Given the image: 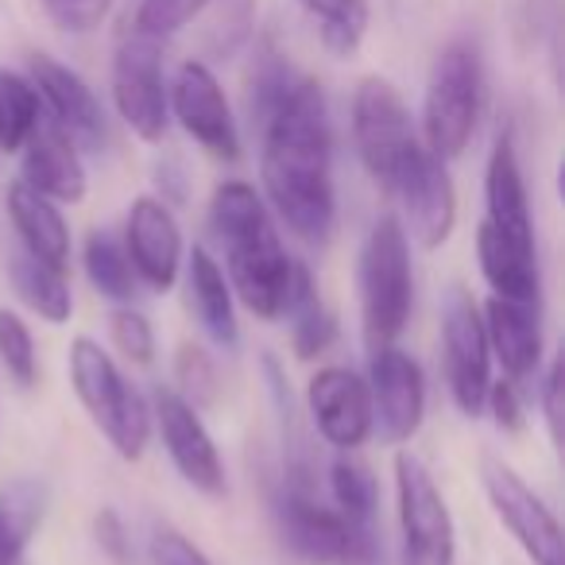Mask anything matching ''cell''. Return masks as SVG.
<instances>
[{
	"instance_id": "6da1fadb",
	"label": "cell",
	"mask_w": 565,
	"mask_h": 565,
	"mask_svg": "<svg viewBox=\"0 0 565 565\" xmlns=\"http://www.w3.org/2000/svg\"><path fill=\"white\" fill-rule=\"evenodd\" d=\"M259 179L264 202L302 244H326L338 221L333 190V128L326 89L315 78H295L282 102L259 125Z\"/></svg>"
},
{
	"instance_id": "7a4b0ae2",
	"label": "cell",
	"mask_w": 565,
	"mask_h": 565,
	"mask_svg": "<svg viewBox=\"0 0 565 565\" xmlns=\"http://www.w3.org/2000/svg\"><path fill=\"white\" fill-rule=\"evenodd\" d=\"M210 225L225 248V279L233 299H241L264 322L282 318L295 259L282 248L264 194L244 179L221 182L210 198Z\"/></svg>"
},
{
	"instance_id": "3957f363",
	"label": "cell",
	"mask_w": 565,
	"mask_h": 565,
	"mask_svg": "<svg viewBox=\"0 0 565 565\" xmlns=\"http://www.w3.org/2000/svg\"><path fill=\"white\" fill-rule=\"evenodd\" d=\"M356 291H361V326L369 349L395 345L415 307V267H411L407 228L392 213L380 217L364 236Z\"/></svg>"
},
{
	"instance_id": "277c9868",
	"label": "cell",
	"mask_w": 565,
	"mask_h": 565,
	"mask_svg": "<svg viewBox=\"0 0 565 565\" xmlns=\"http://www.w3.org/2000/svg\"><path fill=\"white\" fill-rule=\"evenodd\" d=\"M71 387L117 457L140 461L151 441V407L94 338L71 341Z\"/></svg>"
},
{
	"instance_id": "5b68a950",
	"label": "cell",
	"mask_w": 565,
	"mask_h": 565,
	"mask_svg": "<svg viewBox=\"0 0 565 565\" xmlns=\"http://www.w3.org/2000/svg\"><path fill=\"white\" fill-rule=\"evenodd\" d=\"M480 105H484V66L472 43L454 40L434 58L430 82L423 97V143L441 159L465 156L472 132L480 125Z\"/></svg>"
},
{
	"instance_id": "8992f818",
	"label": "cell",
	"mask_w": 565,
	"mask_h": 565,
	"mask_svg": "<svg viewBox=\"0 0 565 565\" xmlns=\"http://www.w3.org/2000/svg\"><path fill=\"white\" fill-rule=\"evenodd\" d=\"M353 143L369 179L387 194L411 167V159L426 148L403 94L380 74L361 78L353 89Z\"/></svg>"
},
{
	"instance_id": "52a82bcc",
	"label": "cell",
	"mask_w": 565,
	"mask_h": 565,
	"mask_svg": "<svg viewBox=\"0 0 565 565\" xmlns=\"http://www.w3.org/2000/svg\"><path fill=\"white\" fill-rule=\"evenodd\" d=\"M279 534L307 565H372L380 554L376 526H361L338 508L315 500L307 484H287L275 500Z\"/></svg>"
},
{
	"instance_id": "ba28073f",
	"label": "cell",
	"mask_w": 565,
	"mask_h": 565,
	"mask_svg": "<svg viewBox=\"0 0 565 565\" xmlns=\"http://www.w3.org/2000/svg\"><path fill=\"white\" fill-rule=\"evenodd\" d=\"M395 503H399L403 565H454V515L430 469L415 454L395 457Z\"/></svg>"
},
{
	"instance_id": "9c48e42d",
	"label": "cell",
	"mask_w": 565,
	"mask_h": 565,
	"mask_svg": "<svg viewBox=\"0 0 565 565\" xmlns=\"http://www.w3.org/2000/svg\"><path fill=\"white\" fill-rule=\"evenodd\" d=\"M113 105L117 117L140 136L143 143H159L171 125L167 109V78H163V40L128 28L113 55Z\"/></svg>"
},
{
	"instance_id": "30bf717a",
	"label": "cell",
	"mask_w": 565,
	"mask_h": 565,
	"mask_svg": "<svg viewBox=\"0 0 565 565\" xmlns=\"http://www.w3.org/2000/svg\"><path fill=\"white\" fill-rule=\"evenodd\" d=\"M441 361H446V384L457 411L469 418L484 415L488 387H492V349H488L480 307L461 287H454L441 302Z\"/></svg>"
},
{
	"instance_id": "8fae6325",
	"label": "cell",
	"mask_w": 565,
	"mask_h": 565,
	"mask_svg": "<svg viewBox=\"0 0 565 565\" xmlns=\"http://www.w3.org/2000/svg\"><path fill=\"white\" fill-rule=\"evenodd\" d=\"M167 109L179 120L182 132L213 159H225V163L241 159V132H236L233 105H228L217 74L202 58H186L174 71V82L167 86Z\"/></svg>"
},
{
	"instance_id": "7c38bea8",
	"label": "cell",
	"mask_w": 565,
	"mask_h": 565,
	"mask_svg": "<svg viewBox=\"0 0 565 565\" xmlns=\"http://www.w3.org/2000/svg\"><path fill=\"white\" fill-rule=\"evenodd\" d=\"M369 395H372V434L384 446H403L423 430L426 418V376L423 364L399 345L372 349L369 364Z\"/></svg>"
},
{
	"instance_id": "4fadbf2b",
	"label": "cell",
	"mask_w": 565,
	"mask_h": 565,
	"mask_svg": "<svg viewBox=\"0 0 565 565\" xmlns=\"http://www.w3.org/2000/svg\"><path fill=\"white\" fill-rule=\"evenodd\" d=\"M484 492L500 523L534 565H565V539L554 508L511 465L484 461Z\"/></svg>"
},
{
	"instance_id": "5bb4252c",
	"label": "cell",
	"mask_w": 565,
	"mask_h": 565,
	"mask_svg": "<svg viewBox=\"0 0 565 565\" xmlns=\"http://www.w3.org/2000/svg\"><path fill=\"white\" fill-rule=\"evenodd\" d=\"M151 426H156L159 438H163V449L174 469H179V477L186 480L194 492H202V495L228 492L225 461H221L217 441L205 430L198 407H190L179 392H159L156 407H151Z\"/></svg>"
},
{
	"instance_id": "9a60e30c",
	"label": "cell",
	"mask_w": 565,
	"mask_h": 565,
	"mask_svg": "<svg viewBox=\"0 0 565 565\" xmlns=\"http://www.w3.org/2000/svg\"><path fill=\"white\" fill-rule=\"evenodd\" d=\"M28 78H32L35 94H40L43 117L55 120L82 151H102L109 143L105 109L78 71H71V66L51 55H32L28 58Z\"/></svg>"
},
{
	"instance_id": "2e32d148",
	"label": "cell",
	"mask_w": 565,
	"mask_h": 565,
	"mask_svg": "<svg viewBox=\"0 0 565 565\" xmlns=\"http://www.w3.org/2000/svg\"><path fill=\"white\" fill-rule=\"evenodd\" d=\"M125 252L143 287L163 295L179 282L186 244H182V228L163 198L143 194L132 202L125 221Z\"/></svg>"
},
{
	"instance_id": "e0dca14e",
	"label": "cell",
	"mask_w": 565,
	"mask_h": 565,
	"mask_svg": "<svg viewBox=\"0 0 565 565\" xmlns=\"http://www.w3.org/2000/svg\"><path fill=\"white\" fill-rule=\"evenodd\" d=\"M307 407L318 434L330 441L338 454H353L372 438V395L369 380L353 369H318L307 384Z\"/></svg>"
},
{
	"instance_id": "ac0fdd59",
	"label": "cell",
	"mask_w": 565,
	"mask_h": 565,
	"mask_svg": "<svg viewBox=\"0 0 565 565\" xmlns=\"http://www.w3.org/2000/svg\"><path fill=\"white\" fill-rule=\"evenodd\" d=\"M392 198L403 205L407 228L423 248H441L457 225V190L449 179V167L423 148L411 159L407 171L395 179Z\"/></svg>"
},
{
	"instance_id": "d6986e66",
	"label": "cell",
	"mask_w": 565,
	"mask_h": 565,
	"mask_svg": "<svg viewBox=\"0 0 565 565\" xmlns=\"http://www.w3.org/2000/svg\"><path fill=\"white\" fill-rule=\"evenodd\" d=\"M24 167L20 179L43 198L58 205H78L89 190V174L82 167V148L55 125V120L40 117L35 132L24 140Z\"/></svg>"
},
{
	"instance_id": "ffe728a7",
	"label": "cell",
	"mask_w": 565,
	"mask_h": 565,
	"mask_svg": "<svg viewBox=\"0 0 565 565\" xmlns=\"http://www.w3.org/2000/svg\"><path fill=\"white\" fill-rule=\"evenodd\" d=\"M484 225L495 228L503 241L519 244V248H534V217H531V202H526L523 167H519V151L511 132L495 136L492 156H488Z\"/></svg>"
},
{
	"instance_id": "44dd1931",
	"label": "cell",
	"mask_w": 565,
	"mask_h": 565,
	"mask_svg": "<svg viewBox=\"0 0 565 565\" xmlns=\"http://www.w3.org/2000/svg\"><path fill=\"white\" fill-rule=\"evenodd\" d=\"M488 333L492 361L503 364L508 380H526L542 364V302H515V299H492L480 307Z\"/></svg>"
},
{
	"instance_id": "7402d4cb",
	"label": "cell",
	"mask_w": 565,
	"mask_h": 565,
	"mask_svg": "<svg viewBox=\"0 0 565 565\" xmlns=\"http://www.w3.org/2000/svg\"><path fill=\"white\" fill-rule=\"evenodd\" d=\"M4 205H9V217L28 256L66 271V264H71V225H66L58 202H51L40 190L28 186L24 179H17L4 194Z\"/></svg>"
},
{
	"instance_id": "603a6c76",
	"label": "cell",
	"mask_w": 565,
	"mask_h": 565,
	"mask_svg": "<svg viewBox=\"0 0 565 565\" xmlns=\"http://www.w3.org/2000/svg\"><path fill=\"white\" fill-rule=\"evenodd\" d=\"M186 295H190V310L202 322L205 338L221 349H233L241 330H236V307H233V287H228L221 264L210 256L205 248H194L186 259Z\"/></svg>"
},
{
	"instance_id": "cb8c5ba5",
	"label": "cell",
	"mask_w": 565,
	"mask_h": 565,
	"mask_svg": "<svg viewBox=\"0 0 565 565\" xmlns=\"http://www.w3.org/2000/svg\"><path fill=\"white\" fill-rule=\"evenodd\" d=\"M477 259L480 275L492 287V295L515 302H542V275H539V248H519L503 241L495 228L480 221L477 228Z\"/></svg>"
},
{
	"instance_id": "d4e9b609",
	"label": "cell",
	"mask_w": 565,
	"mask_h": 565,
	"mask_svg": "<svg viewBox=\"0 0 565 565\" xmlns=\"http://www.w3.org/2000/svg\"><path fill=\"white\" fill-rule=\"evenodd\" d=\"M9 279H12V291H17V299L24 302L32 315H40L47 326L71 322L74 291H71V279H66L63 267L43 264V259L28 256V252L20 248L17 256H12V264H9Z\"/></svg>"
},
{
	"instance_id": "484cf974",
	"label": "cell",
	"mask_w": 565,
	"mask_h": 565,
	"mask_svg": "<svg viewBox=\"0 0 565 565\" xmlns=\"http://www.w3.org/2000/svg\"><path fill=\"white\" fill-rule=\"evenodd\" d=\"M47 511V488L24 477L0 488V565H20Z\"/></svg>"
},
{
	"instance_id": "4316f807",
	"label": "cell",
	"mask_w": 565,
	"mask_h": 565,
	"mask_svg": "<svg viewBox=\"0 0 565 565\" xmlns=\"http://www.w3.org/2000/svg\"><path fill=\"white\" fill-rule=\"evenodd\" d=\"M82 264H86V279L94 282V291L102 295V299L117 302V307L136 299L140 279H136L132 264H128V252L120 236L105 233V228H94V233L86 236Z\"/></svg>"
},
{
	"instance_id": "83f0119b",
	"label": "cell",
	"mask_w": 565,
	"mask_h": 565,
	"mask_svg": "<svg viewBox=\"0 0 565 565\" xmlns=\"http://www.w3.org/2000/svg\"><path fill=\"white\" fill-rule=\"evenodd\" d=\"M330 55L349 58L369 35V0H299Z\"/></svg>"
},
{
	"instance_id": "f1b7e54d",
	"label": "cell",
	"mask_w": 565,
	"mask_h": 565,
	"mask_svg": "<svg viewBox=\"0 0 565 565\" xmlns=\"http://www.w3.org/2000/svg\"><path fill=\"white\" fill-rule=\"evenodd\" d=\"M43 117L32 78L0 66V151H20Z\"/></svg>"
},
{
	"instance_id": "f546056e",
	"label": "cell",
	"mask_w": 565,
	"mask_h": 565,
	"mask_svg": "<svg viewBox=\"0 0 565 565\" xmlns=\"http://www.w3.org/2000/svg\"><path fill=\"white\" fill-rule=\"evenodd\" d=\"M330 495H333V508L345 519H353L361 526H376V503H380L376 477L353 454H341L330 465Z\"/></svg>"
},
{
	"instance_id": "4dcf8cb0",
	"label": "cell",
	"mask_w": 565,
	"mask_h": 565,
	"mask_svg": "<svg viewBox=\"0 0 565 565\" xmlns=\"http://www.w3.org/2000/svg\"><path fill=\"white\" fill-rule=\"evenodd\" d=\"M299 74L291 71V63L271 47V43H259L256 55H252V71H248V113L256 125H264L267 113L282 102V94L295 86Z\"/></svg>"
},
{
	"instance_id": "1f68e13d",
	"label": "cell",
	"mask_w": 565,
	"mask_h": 565,
	"mask_svg": "<svg viewBox=\"0 0 565 565\" xmlns=\"http://www.w3.org/2000/svg\"><path fill=\"white\" fill-rule=\"evenodd\" d=\"M0 364L20 387H32L40 380V353H35L32 330L24 318L4 307H0Z\"/></svg>"
},
{
	"instance_id": "d6a6232c",
	"label": "cell",
	"mask_w": 565,
	"mask_h": 565,
	"mask_svg": "<svg viewBox=\"0 0 565 565\" xmlns=\"http://www.w3.org/2000/svg\"><path fill=\"white\" fill-rule=\"evenodd\" d=\"M287 318H291V345L299 361H315V356H322L326 349L338 341V322H333V315L326 310L322 295L302 302V307L291 310Z\"/></svg>"
},
{
	"instance_id": "836d02e7",
	"label": "cell",
	"mask_w": 565,
	"mask_h": 565,
	"mask_svg": "<svg viewBox=\"0 0 565 565\" xmlns=\"http://www.w3.org/2000/svg\"><path fill=\"white\" fill-rule=\"evenodd\" d=\"M210 4L213 0H140L132 28L151 40H171L174 32L194 24Z\"/></svg>"
},
{
	"instance_id": "e575fe53",
	"label": "cell",
	"mask_w": 565,
	"mask_h": 565,
	"mask_svg": "<svg viewBox=\"0 0 565 565\" xmlns=\"http://www.w3.org/2000/svg\"><path fill=\"white\" fill-rule=\"evenodd\" d=\"M174 380H179V395L190 407H210L217 399V369H213L210 353L202 345H182L174 356Z\"/></svg>"
},
{
	"instance_id": "d590c367",
	"label": "cell",
	"mask_w": 565,
	"mask_h": 565,
	"mask_svg": "<svg viewBox=\"0 0 565 565\" xmlns=\"http://www.w3.org/2000/svg\"><path fill=\"white\" fill-rule=\"evenodd\" d=\"M109 338L132 364L156 361V330H151L148 315H140L132 302H125V307H117L109 315Z\"/></svg>"
},
{
	"instance_id": "8d00e7d4",
	"label": "cell",
	"mask_w": 565,
	"mask_h": 565,
	"mask_svg": "<svg viewBox=\"0 0 565 565\" xmlns=\"http://www.w3.org/2000/svg\"><path fill=\"white\" fill-rule=\"evenodd\" d=\"M51 24L66 35H89L105 24L113 12V0H43Z\"/></svg>"
},
{
	"instance_id": "74e56055",
	"label": "cell",
	"mask_w": 565,
	"mask_h": 565,
	"mask_svg": "<svg viewBox=\"0 0 565 565\" xmlns=\"http://www.w3.org/2000/svg\"><path fill=\"white\" fill-rule=\"evenodd\" d=\"M151 565H213L194 542L171 523H156L151 531Z\"/></svg>"
},
{
	"instance_id": "f35d334b",
	"label": "cell",
	"mask_w": 565,
	"mask_h": 565,
	"mask_svg": "<svg viewBox=\"0 0 565 565\" xmlns=\"http://www.w3.org/2000/svg\"><path fill=\"white\" fill-rule=\"evenodd\" d=\"M94 534H97V546L113 557L117 565H132V539H128V526L125 519L117 515L113 508H102L94 519Z\"/></svg>"
},
{
	"instance_id": "ab89813d",
	"label": "cell",
	"mask_w": 565,
	"mask_h": 565,
	"mask_svg": "<svg viewBox=\"0 0 565 565\" xmlns=\"http://www.w3.org/2000/svg\"><path fill=\"white\" fill-rule=\"evenodd\" d=\"M484 411L495 418V426H500V430H519V426H523V399H519L515 380H492V387H488V399H484Z\"/></svg>"
},
{
	"instance_id": "60d3db41",
	"label": "cell",
	"mask_w": 565,
	"mask_h": 565,
	"mask_svg": "<svg viewBox=\"0 0 565 565\" xmlns=\"http://www.w3.org/2000/svg\"><path fill=\"white\" fill-rule=\"evenodd\" d=\"M542 418H546L550 441H562V361H554L542 376Z\"/></svg>"
}]
</instances>
